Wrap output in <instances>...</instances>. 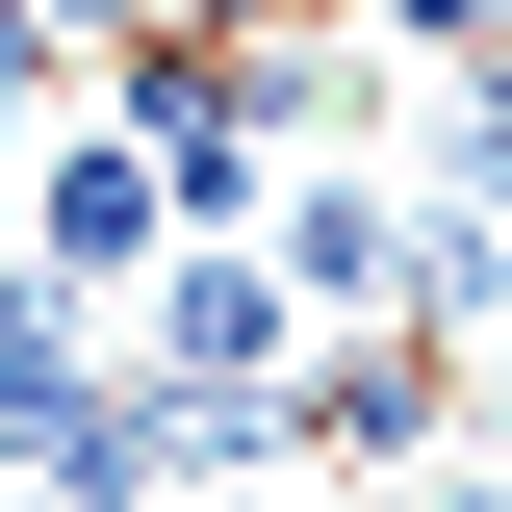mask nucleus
<instances>
[{
  "label": "nucleus",
  "mask_w": 512,
  "mask_h": 512,
  "mask_svg": "<svg viewBox=\"0 0 512 512\" xmlns=\"http://www.w3.org/2000/svg\"><path fill=\"white\" fill-rule=\"evenodd\" d=\"M436 512H512V461H436Z\"/></svg>",
  "instance_id": "0eeeda50"
},
{
  "label": "nucleus",
  "mask_w": 512,
  "mask_h": 512,
  "mask_svg": "<svg viewBox=\"0 0 512 512\" xmlns=\"http://www.w3.org/2000/svg\"><path fill=\"white\" fill-rule=\"evenodd\" d=\"M359 52H436L461 77V52H512V0H359Z\"/></svg>",
  "instance_id": "20e7f679"
},
{
  "label": "nucleus",
  "mask_w": 512,
  "mask_h": 512,
  "mask_svg": "<svg viewBox=\"0 0 512 512\" xmlns=\"http://www.w3.org/2000/svg\"><path fill=\"white\" fill-rule=\"evenodd\" d=\"M154 512H308V461H205V487H154Z\"/></svg>",
  "instance_id": "39448f33"
},
{
  "label": "nucleus",
  "mask_w": 512,
  "mask_h": 512,
  "mask_svg": "<svg viewBox=\"0 0 512 512\" xmlns=\"http://www.w3.org/2000/svg\"><path fill=\"white\" fill-rule=\"evenodd\" d=\"M154 256H180V205H154V154H128V128H77V154H52V231H26V282H77V308H128Z\"/></svg>",
  "instance_id": "f03ea898"
},
{
  "label": "nucleus",
  "mask_w": 512,
  "mask_h": 512,
  "mask_svg": "<svg viewBox=\"0 0 512 512\" xmlns=\"http://www.w3.org/2000/svg\"><path fill=\"white\" fill-rule=\"evenodd\" d=\"M52 52H77V26H52V0H0V103H26V77H52Z\"/></svg>",
  "instance_id": "423d86ee"
},
{
  "label": "nucleus",
  "mask_w": 512,
  "mask_h": 512,
  "mask_svg": "<svg viewBox=\"0 0 512 512\" xmlns=\"http://www.w3.org/2000/svg\"><path fill=\"white\" fill-rule=\"evenodd\" d=\"M256 256L308 282V333H436V180L410 154H282Z\"/></svg>",
  "instance_id": "f257e3e1"
},
{
  "label": "nucleus",
  "mask_w": 512,
  "mask_h": 512,
  "mask_svg": "<svg viewBox=\"0 0 512 512\" xmlns=\"http://www.w3.org/2000/svg\"><path fill=\"white\" fill-rule=\"evenodd\" d=\"M410 180H436L461 231H512V52H461V103H436V154H410Z\"/></svg>",
  "instance_id": "7ed1b4c3"
}]
</instances>
